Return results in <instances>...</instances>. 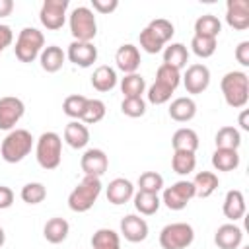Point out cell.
Segmentation results:
<instances>
[{"instance_id": "obj_16", "label": "cell", "mask_w": 249, "mask_h": 249, "mask_svg": "<svg viewBox=\"0 0 249 249\" xmlns=\"http://www.w3.org/2000/svg\"><path fill=\"white\" fill-rule=\"evenodd\" d=\"M115 62H117V68L124 74H134L140 66V51L138 47L126 43V45H121L115 53Z\"/></svg>"}, {"instance_id": "obj_8", "label": "cell", "mask_w": 249, "mask_h": 249, "mask_svg": "<svg viewBox=\"0 0 249 249\" xmlns=\"http://www.w3.org/2000/svg\"><path fill=\"white\" fill-rule=\"evenodd\" d=\"M68 6H70L68 0H45L39 10V19H41L43 27H47L49 31L60 29L66 21Z\"/></svg>"}, {"instance_id": "obj_11", "label": "cell", "mask_w": 249, "mask_h": 249, "mask_svg": "<svg viewBox=\"0 0 249 249\" xmlns=\"http://www.w3.org/2000/svg\"><path fill=\"white\" fill-rule=\"evenodd\" d=\"M183 86L187 89V93H202L208 86H210V70L204 64H191L185 70L183 76Z\"/></svg>"}, {"instance_id": "obj_13", "label": "cell", "mask_w": 249, "mask_h": 249, "mask_svg": "<svg viewBox=\"0 0 249 249\" xmlns=\"http://www.w3.org/2000/svg\"><path fill=\"white\" fill-rule=\"evenodd\" d=\"M80 167H82L84 175L101 177L109 167V158L101 148H89L84 152V156L80 160Z\"/></svg>"}, {"instance_id": "obj_2", "label": "cell", "mask_w": 249, "mask_h": 249, "mask_svg": "<svg viewBox=\"0 0 249 249\" xmlns=\"http://www.w3.org/2000/svg\"><path fill=\"white\" fill-rule=\"evenodd\" d=\"M101 179L93 177V175H84V179L72 189V193L68 195V208L72 212H88L97 196L101 195Z\"/></svg>"}, {"instance_id": "obj_34", "label": "cell", "mask_w": 249, "mask_h": 249, "mask_svg": "<svg viewBox=\"0 0 249 249\" xmlns=\"http://www.w3.org/2000/svg\"><path fill=\"white\" fill-rule=\"evenodd\" d=\"M171 167L179 175H189L196 167V156L193 152H173Z\"/></svg>"}, {"instance_id": "obj_37", "label": "cell", "mask_w": 249, "mask_h": 249, "mask_svg": "<svg viewBox=\"0 0 249 249\" xmlns=\"http://www.w3.org/2000/svg\"><path fill=\"white\" fill-rule=\"evenodd\" d=\"M21 200L27 202V204H39L47 198V187L39 181H33V183H27L21 187V193H19Z\"/></svg>"}, {"instance_id": "obj_38", "label": "cell", "mask_w": 249, "mask_h": 249, "mask_svg": "<svg viewBox=\"0 0 249 249\" xmlns=\"http://www.w3.org/2000/svg\"><path fill=\"white\" fill-rule=\"evenodd\" d=\"M163 189V177L158 171H144L138 177V191L158 195Z\"/></svg>"}, {"instance_id": "obj_35", "label": "cell", "mask_w": 249, "mask_h": 249, "mask_svg": "<svg viewBox=\"0 0 249 249\" xmlns=\"http://www.w3.org/2000/svg\"><path fill=\"white\" fill-rule=\"evenodd\" d=\"M86 103H88V97L86 95H80V93H74V95H68L62 103V111L66 117L74 119V121H80L82 115H84V109H86Z\"/></svg>"}, {"instance_id": "obj_33", "label": "cell", "mask_w": 249, "mask_h": 249, "mask_svg": "<svg viewBox=\"0 0 249 249\" xmlns=\"http://www.w3.org/2000/svg\"><path fill=\"white\" fill-rule=\"evenodd\" d=\"M214 142H216V148L237 150L241 146V134L235 126H222V128H218Z\"/></svg>"}, {"instance_id": "obj_22", "label": "cell", "mask_w": 249, "mask_h": 249, "mask_svg": "<svg viewBox=\"0 0 249 249\" xmlns=\"http://www.w3.org/2000/svg\"><path fill=\"white\" fill-rule=\"evenodd\" d=\"M64 60H66V54H64V51H62L60 47H56V45L45 47V49L41 51V54H39L41 68H43L45 72H49V74L58 72V70L62 68Z\"/></svg>"}, {"instance_id": "obj_21", "label": "cell", "mask_w": 249, "mask_h": 249, "mask_svg": "<svg viewBox=\"0 0 249 249\" xmlns=\"http://www.w3.org/2000/svg\"><path fill=\"white\" fill-rule=\"evenodd\" d=\"M196 115V103L193 97H177L169 105V117L177 123H189Z\"/></svg>"}, {"instance_id": "obj_48", "label": "cell", "mask_w": 249, "mask_h": 249, "mask_svg": "<svg viewBox=\"0 0 249 249\" xmlns=\"http://www.w3.org/2000/svg\"><path fill=\"white\" fill-rule=\"evenodd\" d=\"M14 204V191L6 185H0V210H6Z\"/></svg>"}, {"instance_id": "obj_50", "label": "cell", "mask_w": 249, "mask_h": 249, "mask_svg": "<svg viewBox=\"0 0 249 249\" xmlns=\"http://www.w3.org/2000/svg\"><path fill=\"white\" fill-rule=\"evenodd\" d=\"M239 126L243 130H249V111L247 109H241V113H239Z\"/></svg>"}, {"instance_id": "obj_17", "label": "cell", "mask_w": 249, "mask_h": 249, "mask_svg": "<svg viewBox=\"0 0 249 249\" xmlns=\"http://www.w3.org/2000/svg\"><path fill=\"white\" fill-rule=\"evenodd\" d=\"M243 241V230L235 224H222L214 233V243L220 249H237Z\"/></svg>"}, {"instance_id": "obj_41", "label": "cell", "mask_w": 249, "mask_h": 249, "mask_svg": "<svg viewBox=\"0 0 249 249\" xmlns=\"http://www.w3.org/2000/svg\"><path fill=\"white\" fill-rule=\"evenodd\" d=\"M163 45L173 37V33H175V27H173V23L169 21V19H165V18H158V19H152L148 25H146Z\"/></svg>"}, {"instance_id": "obj_27", "label": "cell", "mask_w": 249, "mask_h": 249, "mask_svg": "<svg viewBox=\"0 0 249 249\" xmlns=\"http://www.w3.org/2000/svg\"><path fill=\"white\" fill-rule=\"evenodd\" d=\"M187 60H189V51L183 43H171L163 49V64L181 70L183 66H187Z\"/></svg>"}, {"instance_id": "obj_6", "label": "cell", "mask_w": 249, "mask_h": 249, "mask_svg": "<svg viewBox=\"0 0 249 249\" xmlns=\"http://www.w3.org/2000/svg\"><path fill=\"white\" fill-rule=\"evenodd\" d=\"M70 33L74 37V41H82V43H91L97 35V21L93 12L88 6H78L72 10L70 18Z\"/></svg>"}, {"instance_id": "obj_1", "label": "cell", "mask_w": 249, "mask_h": 249, "mask_svg": "<svg viewBox=\"0 0 249 249\" xmlns=\"http://www.w3.org/2000/svg\"><path fill=\"white\" fill-rule=\"evenodd\" d=\"M220 88H222V95L230 107L243 109L247 105V101H249V78L245 72L231 70V72L224 74Z\"/></svg>"}, {"instance_id": "obj_28", "label": "cell", "mask_w": 249, "mask_h": 249, "mask_svg": "<svg viewBox=\"0 0 249 249\" xmlns=\"http://www.w3.org/2000/svg\"><path fill=\"white\" fill-rule=\"evenodd\" d=\"M212 165L218 171H233L239 165V154H237V150L216 148L214 154H212Z\"/></svg>"}, {"instance_id": "obj_12", "label": "cell", "mask_w": 249, "mask_h": 249, "mask_svg": "<svg viewBox=\"0 0 249 249\" xmlns=\"http://www.w3.org/2000/svg\"><path fill=\"white\" fill-rule=\"evenodd\" d=\"M66 56L72 64L80 68H89L97 60V47L93 43H82V41H72L68 45Z\"/></svg>"}, {"instance_id": "obj_43", "label": "cell", "mask_w": 249, "mask_h": 249, "mask_svg": "<svg viewBox=\"0 0 249 249\" xmlns=\"http://www.w3.org/2000/svg\"><path fill=\"white\" fill-rule=\"evenodd\" d=\"M171 93H173V89H169L167 86H163V84H158V82H154L150 88H148V101L150 103H154V105H163V103H167L169 99H171Z\"/></svg>"}, {"instance_id": "obj_25", "label": "cell", "mask_w": 249, "mask_h": 249, "mask_svg": "<svg viewBox=\"0 0 249 249\" xmlns=\"http://www.w3.org/2000/svg\"><path fill=\"white\" fill-rule=\"evenodd\" d=\"M191 183L195 187V196H198V198H208L220 185L218 175L212 171H198Z\"/></svg>"}, {"instance_id": "obj_20", "label": "cell", "mask_w": 249, "mask_h": 249, "mask_svg": "<svg viewBox=\"0 0 249 249\" xmlns=\"http://www.w3.org/2000/svg\"><path fill=\"white\" fill-rule=\"evenodd\" d=\"M64 142L70 148H74V150L86 148L88 142H89V130H88V126L82 121H70L64 126Z\"/></svg>"}, {"instance_id": "obj_44", "label": "cell", "mask_w": 249, "mask_h": 249, "mask_svg": "<svg viewBox=\"0 0 249 249\" xmlns=\"http://www.w3.org/2000/svg\"><path fill=\"white\" fill-rule=\"evenodd\" d=\"M138 41H140V47H142L146 53H150V54H156V53H160V51L163 49V43H161L148 27H144V29L140 31Z\"/></svg>"}, {"instance_id": "obj_29", "label": "cell", "mask_w": 249, "mask_h": 249, "mask_svg": "<svg viewBox=\"0 0 249 249\" xmlns=\"http://www.w3.org/2000/svg\"><path fill=\"white\" fill-rule=\"evenodd\" d=\"M91 249H121V235L111 228H99L91 235Z\"/></svg>"}, {"instance_id": "obj_40", "label": "cell", "mask_w": 249, "mask_h": 249, "mask_svg": "<svg viewBox=\"0 0 249 249\" xmlns=\"http://www.w3.org/2000/svg\"><path fill=\"white\" fill-rule=\"evenodd\" d=\"M105 117V103L101 99H88L84 115H82V123L84 124H95Z\"/></svg>"}, {"instance_id": "obj_14", "label": "cell", "mask_w": 249, "mask_h": 249, "mask_svg": "<svg viewBox=\"0 0 249 249\" xmlns=\"http://www.w3.org/2000/svg\"><path fill=\"white\" fill-rule=\"evenodd\" d=\"M121 235L130 243H140L148 237V224L136 214H126L121 220Z\"/></svg>"}, {"instance_id": "obj_19", "label": "cell", "mask_w": 249, "mask_h": 249, "mask_svg": "<svg viewBox=\"0 0 249 249\" xmlns=\"http://www.w3.org/2000/svg\"><path fill=\"white\" fill-rule=\"evenodd\" d=\"M222 212L231 222L243 218V214H245V196H243V193L239 189H231V191L226 193L224 204H222Z\"/></svg>"}, {"instance_id": "obj_51", "label": "cell", "mask_w": 249, "mask_h": 249, "mask_svg": "<svg viewBox=\"0 0 249 249\" xmlns=\"http://www.w3.org/2000/svg\"><path fill=\"white\" fill-rule=\"evenodd\" d=\"M4 241H6V233H4V230H2V226H0V247L4 245Z\"/></svg>"}, {"instance_id": "obj_45", "label": "cell", "mask_w": 249, "mask_h": 249, "mask_svg": "<svg viewBox=\"0 0 249 249\" xmlns=\"http://www.w3.org/2000/svg\"><path fill=\"white\" fill-rule=\"evenodd\" d=\"M91 6L97 14H111L119 8L117 0H91Z\"/></svg>"}, {"instance_id": "obj_15", "label": "cell", "mask_w": 249, "mask_h": 249, "mask_svg": "<svg viewBox=\"0 0 249 249\" xmlns=\"http://www.w3.org/2000/svg\"><path fill=\"white\" fill-rule=\"evenodd\" d=\"M226 21L230 27L243 31L249 27V2L247 0H228Z\"/></svg>"}, {"instance_id": "obj_47", "label": "cell", "mask_w": 249, "mask_h": 249, "mask_svg": "<svg viewBox=\"0 0 249 249\" xmlns=\"http://www.w3.org/2000/svg\"><path fill=\"white\" fill-rule=\"evenodd\" d=\"M12 41H14V31H12V27L6 25V23H0V53H2L6 47H10Z\"/></svg>"}, {"instance_id": "obj_49", "label": "cell", "mask_w": 249, "mask_h": 249, "mask_svg": "<svg viewBox=\"0 0 249 249\" xmlns=\"http://www.w3.org/2000/svg\"><path fill=\"white\" fill-rule=\"evenodd\" d=\"M14 10V2L12 0H0V18L10 16Z\"/></svg>"}, {"instance_id": "obj_36", "label": "cell", "mask_w": 249, "mask_h": 249, "mask_svg": "<svg viewBox=\"0 0 249 249\" xmlns=\"http://www.w3.org/2000/svg\"><path fill=\"white\" fill-rule=\"evenodd\" d=\"M216 39L214 37H202V35H193L191 39V49L198 58H208L216 53Z\"/></svg>"}, {"instance_id": "obj_24", "label": "cell", "mask_w": 249, "mask_h": 249, "mask_svg": "<svg viewBox=\"0 0 249 249\" xmlns=\"http://www.w3.org/2000/svg\"><path fill=\"white\" fill-rule=\"evenodd\" d=\"M171 144H173V152H193L195 154L198 148V134L187 126L177 128L173 132Z\"/></svg>"}, {"instance_id": "obj_7", "label": "cell", "mask_w": 249, "mask_h": 249, "mask_svg": "<svg viewBox=\"0 0 249 249\" xmlns=\"http://www.w3.org/2000/svg\"><path fill=\"white\" fill-rule=\"evenodd\" d=\"M193 241H195V230L187 222L167 224L160 231L161 249H187Z\"/></svg>"}, {"instance_id": "obj_42", "label": "cell", "mask_w": 249, "mask_h": 249, "mask_svg": "<svg viewBox=\"0 0 249 249\" xmlns=\"http://www.w3.org/2000/svg\"><path fill=\"white\" fill-rule=\"evenodd\" d=\"M121 111L130 119H138L146 113V101L142 97H126L121 103Z\"/></svg>"}, {"instance_id": "obj_10", "label": "cell", "mask_w": 249, "mask_h": 249, "mask_svg": "<svg viewBox=\"0 0 249 249\" xmlns=\"http://www.w3.org/2000/svg\"><path fill=\"white\" fill-rule=\"evenodd\" d=\"M25 113V105L19 97L6 95L0 97V130H14V126L19 123V119Z\"/></svg>"}, {"instance_id": "obj_9", "label": "cell", "mask_w": 249, "mask_h": 249, "mask_svg": "<svg viewBox=\"0 0 249 249\" xmlns=\"http://www.w3.org/2000/svg\"><path fill=\"white\" fill-rule=\"evenodd\" d=\"M195 196V187L191 181H177L173 183L171 187L163 189V195H161V202L169 208V210H183L189 200Z\"/></svg>"}, {"instance_id": "obj_52", "label": "cell", "mask_w": 249, "mask_h": 249, "mask_svg": "<svg viewBox=\"0 0 249 249\" xmlns=\"http://www.w3.org/2000/svg\"><path fill=\"white\" fill-rule=\"evenodd\" d=\"M243 249H249V245H245V247H243Z\"/></svg>"}, {"instance_id": "obj_23", "label": "cell", "mask_w": 249, "mask_h": 249, "mask_svg": "<svg viewBox=\"0 0 249 249\" xmlns=\"http://www.w3.org/2000/svg\"><path fill=\"white\" fill-rule=\"evenodd\" d=\"M91 86H93V89H97L101 93L111 91L117 86V72H115V68H111L107 64L97 66L93 70V74H91Z\"/></svg>"}, {"instance_id": "obj_18", "label": "cell", "mask_w": 249, "mask_h": 249, "mask_svg": "<svg viewBox=\"0 0 249 249\" xmlns=\"http://www.w3.org/2000/svg\"><path fill=\"white\" fill-rule=\"evenodd\" d=\"M105 195H107V200L111 204L119 206V204L128 202L134 196V185L124 177H117L107 185V193Z\"/></svg>"}, {"instance_id": "obj_39", "label": "cell", "mask_w": 249, "mask_h": 249, "mask_svg": "<svg viewBox=\"0 0 249 249\" xmlns=\"http://www.w3.org/2000/svg\"><path fill=\"white\" fill-rule=\"evenodd\" d=\"M156 82L167 86L169 89L175 91V88L181 84V70L167 66V64H160V68L156 70Z\"/></svg>"}, {"instance_id": "obj_31", "label": "cell", "mask_w": 249, "mask_h": 249, "mask_svg": "<svg viewBox=\"0 0 249 249\" xmlns=\"http://www.w3.org/2000/svg\"><path fill=\"white\" fill-rule=\"evenodd\" d=\"M132 200H134V208H136L140 214H144V216H152V214H156V212L160 210V204H161V198H160L158 195L142 193V191L134 193Z\"/></svg>"}, {"instance_id": "obj_3", "label": "cell", "mask_w": 249, "mask_h": 249, "mask_svg": "<svg viewBox=\"0 0 249 249\" xmlns=\"http://www.w3.org/2000/svg\"><path fill=\"white\" fill-rule=\"evenodd\" d=\"M33 148V136L25 128H14L6 134L0 146V156L6 163H18L21 161Z\"/></svg>"}, {"instance_id": "obj_4", "label": "cell", "mask_w": 249, "mask_h": 249, "mask_svg": "<svg viewBox=\"0 0 249 249\" xmlns=\"http://www.w3.org/2000/svg\"><path fill=\"white\" fill-rule=\"evenodd\" d=\"M35 158L43 169H56L62 161V138L60 134L47 130L37 138Z\"/></svg>"}, {"instance_id": "obj_5", "label": "cell", "mask_w": 249, "mask_h": 249, "mask_svg": "<svg viewBox=\"0 0 249 249\" xmlns=\"http://www.w3.org/2000/svg\"><path fill=\"white\" fill-rule=\"evenodd\" d=\"M43 49H45V35L37 27H23L16 39L14 53L19 62L29 64L41 54Z\"/></svg>"}, {"instance_id": "obj_46", "label": "cell", "mask_w": 249, "mask_h": 249, "mask_svg": "<svg viewBox=\"0 0 249 249\" xmlns=\"http://www.w3.org/2000/svg\"><path fill=\"white\" fill-rule=\"evenodd\" d=\"M235 60L241 66H249V41H241L235 47Z\"/></svg>"}, {"instance_id": "obj_26", "label": "cell", "mask_w": 249, "mask_h": 249, "mask_svg": "<svg viewBox=\"0 0 249 249\" xmlns=\"http://www.w3.org/2000/svg\"><path fill=\"white\" fill-rule=\"evenodd\" d=\"M68 231H70V224L60 218V216H54L51 220H47L45 228H43V235L49 243H62L66 237H68Z\"/></svg>"}, {"instance_id": "obj_30", "label": "cell", "mask_w": 249, "mask_h": 249, "mask_svg": "<svg viewBox=\"0 0 249 249\" xmlns=\"http://www.w3.org/2000/svg\"><path fill=\"white\" fill-rule=\"evenodd\" d=\"M220 31H222V23H220V19H218L216 16H212V14H204V16H200V18H196V21H195V35L218 39Z\"/></svg>"}, {"instance_id": "obj_32", "label": "cell", "mask_w": 249, "mask_h": 249, "mask_svg": "<svg viewBox=\"0 0 249 249\" xmlns=\"http://www.w3.org/2000/svg\"><path fill=\"white\" fill-rule=\"evenodd\" d=\"M121 91L126 97H142V93L146 91V80L134 72V74H124V78L121 80Z\"/></svg>"}]
</instances>
